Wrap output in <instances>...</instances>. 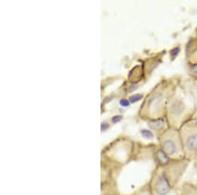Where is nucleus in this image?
Segmentation results:
<instances>
[{
    "mask_svg": "<svg viewBox=\"0 0 197 195\" xmlns=\"http://www.w3.org/2000/svg\"><path fill=\"white\" fill-rule=\"evenodd\" d=\"M179 52V49L178 47H176L175 49H173L172 50V51H171V55H172V56H175V55H177L178 54V53Z\"/></svg>",
    "mask_w": 197,
    "mask_h": 195,
    "instance_id": "f8f14e48",
    "label": "nucleus"
},
{
    "mask_svg": "<svg viewBox=\"0 0 197 195\" xmlns=\"http://www.w3.org/2000/svg\"><path fill=\"white\" fill-rule=\"evenodd\" d=\"M142 98H143V95H142L136 94L134 95H132V97H130L129 101L130 102H132V103H136V102L140 101Z\"/></svg>",
    "mask_w": 197,
    "mask_h": 195,
    "instance_id": "1a4fd4ad",
    "label": "nucleus"
},
{
    "mask_svg": "<svg viewBox=\"0 0 197 195\" xmlns=\"http://www.w3.org/2000/svg\"><path fill=\"white\" fill-rule=\"evenodd\" d=\"M141 134L144 137H145L147 139H152L153 137V133L147 130H142Z\"/></svg>",
    "mask_w": 197,
    "mask_h": 195,
    "instance_id": "6e6552de",
    "label": "nucleus"
},
{
    "mask_svg": "<svg viewBox=\"0 0 197 195\" xmlns=\"http://www.w3.org/2000/svg\"><path fill=\"white\" fill-rule=\"evenodd\" d=\"M149 126L151 129L154 130L155 131H160L163 129L165 126V121L163 119L159 118L158 120H153L152 122H149Z\"/></svg>",
    "mask_w": 197,
    "mask_h": 195,
    "instance_id": "423d86ee",
    "label": "nucleus"
},
{
    "mask_svg": "<svg viewBox=\"0 0 197 195\" xmlns=\"http://www.w3.org/2000/svg\"><path fill=\"white\" fill-rule=\"evenodd\" d=\"M162 150L170 157L179 156L182 151L180 135L175 130H170L164 133L161 139Z\"/></svg>",
    "mask_w": 197,
    "mask_h": 195,
    "instance_id": "f03ea898",
    "label": "nucleus"
},
{
    "mask_svg": "<svg viewBox=\"0 0 197 195\" xmlns=\"http://www.w3.org/2000/svg\"><path fill=\"white\" fill-rule=\"evenodd\" d=\"M122 119V117L121 116H115L112 118V120L113 122V123L115 124V123H116V122H120Z\"/></svg>",
    "mask_w": 197,
    "mask_h": 195,
    "instance_id": "9d476101",
    "label": "nucleus"
},
{
    "mask_svg": "<svg viewBox=\"0 0 197 195\" xmlns=\"http://www.w3.org/2000/svg\"><path fill=\"white\" fill-rule=\"evenodd\" d=\"M120 103L122 106H128L129 105V101L126 99H122L120 101Z\"/></svg>",
    "mask_w": 197,
    "mask_h": 195,
    "instance_id": "9b49d317",
    "label": "nucleus"
},
{
    "mask_svg": "<svg viewBox=\"0 0 197 195\" xmlns=\"http://www.w3.org/2000/svg\"><path fill=\"white\" fill-rule=\"evenodd\" d=\"M154 189L157 195H166L170 191V181L165 174L160 173L156 177L154 183Z\"/></svg>",
    "mask_w": 197,
    "mask_h": 195,
    "instance_id": "39448f33",
    "label": "nucleus"
},
{
    "mask_svg": "<svg viewBox=\"0 0 197 195\" xmlns=\"http://www.w3.org/2000/svg\"><path fill=\"white\" fill-rule=\"evenodd\" d=\"M157 158L160 164H167L170 162L168 155L163 150H159L157 153Z\"/></svg>",
    "mask_w": 197,
    "mask_h": 195,
    "instance_id": "0eeeda50",
    "label": "nucleus"
},
{
    "mask_svg": "<svg viewBox=\"0 0 197 195\" xmlns=\"http://www.w3.org/2000/svg\"><path fill=\"white\" fill-rule=\"evenodd\" d=\"M109 124H107V123H103L102 124H101V130L104 131V130H106L107 128L109 127Z\"/></svg>",
    "mask_w": 197,
    "mask_h": 195,
    "instance_id": "ddd939ff",
    "label": "nucleus"
},
{
    "mask_svg": "<svg viewBox=\"0 0 197 195\" xmlns=\"http://www.w3.org/2000/svg\"><path fill=\"white\" fill-rule=\"evenodd\" d=\"M166 88L160 86L159 88L155 90L148 98L147 108L150 114L152 117L160 118L164 110L165 101H166L168 93Z\"/></svg>",
    "mask_w": 197,
    "mask_h": 195,
    "instance_id": "f257e3e1",
    "label": "nucleus"
},
{
    "mask_svg": "<svg viewBox=\"0 0 197 195\" xmlns=\"http://www.w3.org/2000/svg\"><path fill=\"white\" fill-rule=\"evenodd\" d=\"M182 144L188 153L197 150V124L189 123L185 125L181 130Z\"/></svg>",
    "mask_w": 197,
    "mask_h": 195,
    "instance_id": "7ed1b4c3",
    "label": "nucleus"
},
{
    "mask_svg": "<svg viewBox=\"0 0 197 195\" xmlns=\"http://www.w3.org/2000/svg\"><path fill=\"white\" fill-rule=\"evenodd\" d=\"M191 71H192V72L194 74L197 75V65L193 66V67L191 68Z\"/></svg>",
    "mask_w": 197,
    "mask_h": 195,
    "instance_id": "4468645a",
    "label": "nucleus"
},
{
    "mask_svg": "<svg viewBox=\"0 0 197 195\" xmlns=\"http://www.w3.org/2000/svg\"><path fill=\"white\" fill-rule=\"evenodd\" d=\"M169 118L171 122L177 124L181 122L186 113V106L184 102L179 98H175L170 101L168 106Z\"/></svg>",
    "mask_w": 197,
    "mask_h": 195,
    "instance_id": "20e7f679",
    "label": "nucleus"
}]
</instances>
